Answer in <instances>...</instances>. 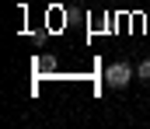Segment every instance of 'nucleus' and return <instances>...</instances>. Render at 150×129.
Returning a JSON list of instances; mask_svg holds the SVG:
<instances>
[{"label": "nucleus", "mask_w": 150, "mask_h": 129, "mask_svg": "<svg viewBox=\"0 0 150 129\" xmlns=\"http://www.w3.org/2000/svg\"><path fill=\"white\" fill-rule=\"evenodd\" d=\"M136 80H143V84H150V59H143V63L136 66Z\"/></svg>", "instance_id": "obj_2"}, {"label": "nucleus", "mask_w": 150, "mask_h": 129, "mask_svg": "<svg viewBox=\"0 0 150 129\" xmlns=\"http://www.w3.org/2000/svg\"><path fill=\"white\" fill-rule=\"evenodd\" d=\"M136 77V70L126 63V59H119V63H112L108 70H105V84L112 87V91H122V87H129V80Z\"/></svg>", "instance_id": "obj_1"}]
</instances>
